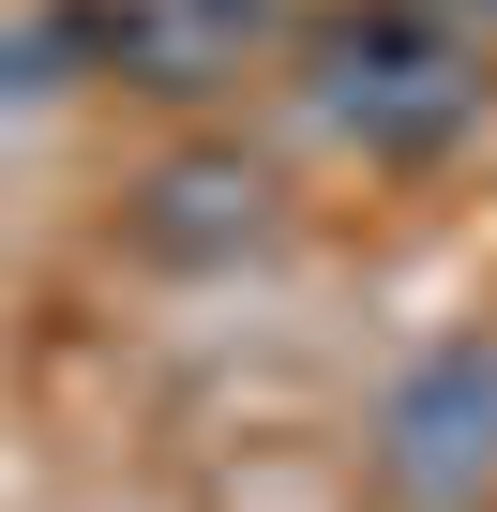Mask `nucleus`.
I'll use <instances>...</instances> for the list:
<instances>
[{"label":"nucleus","instance_id":"f257e3e1","mask_svg":"<svg viewBox=\"0 0 497 512\" xmlns=\"http://www.w3.org/2000/svg\"><path fill=\"white\" fill-rule=\"evenodd\" d=\"M302 91H317V121L362 166H437L482 121V46L437 16V0H347V16H317V46H302Z\"/></svg>","mask_w":497,"mask_h":512},{"label":"nucleus","instance_id":"f03ea898","mask_svg":"<svg viewBox=\"0 0 497 512\" xmlns=\"http://www.w3.org/2000/svg\"><path fill=\"white\" fill-rule=\"evenodd\" d=\"M377 467H392V497L467 512V497L497 482V347L407 362V392H392V422H377Z\"/></svg>","mask_w":497,"mask_h":512},{"label":"nucleus","instance_id":"7ed1b4c3","mask_svg":"<svg viewBox=\"0 0 497 512\" xmlns=\"http://www.w3.org/2000/svg\"><path fill=\"white\" fill-rule=\"evenodd\" d=\"M241 31H257V0H106V46L151 91H211L241 61Z\"/></svg>","mask_w":497,"mask_h":512},{"label":"nucleus","instance_id":"20e7f679","mask_svg":"<svg viewBox=\"0 0 497 512\" xmlns=\"http://www.w3.org/2000/svg\"><path fill=\"white\" fill-rule=\"evenodd\" d=\"M437 16H482V31H497V0H437Z\"/></svg>","mask_w":497,"mask_h":512}]
</instances>
